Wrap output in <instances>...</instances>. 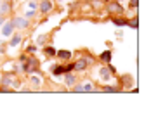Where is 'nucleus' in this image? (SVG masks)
<instances>
[{"label":"nucleus","mask_w":151,"mask_h":121,"mask_svg":"<svg viewBox=\"0 0 151 121\" xmlns=\"http://www.w3.org/2000/svg\"><path fill=\"white\" fill-rule=\"evenodd\" d=\"M101 60H104V62H110V60H111V52H110V50H104V52L101 54Z\"/></svg>","instance_id":"nucleus-11"},{"label":"nucleus","mask_w":151,"mask_h":121,"mask_svg":"<svg viewBox=\"0 0 151 121\" xmlns=\"http://www.w3.org/2000/svg\"><path fill=\"white\" fill-rule=\"evenodd\" d=\"M137 4H139V0H130V7H134V9H136V7H137Z\"/></svg>","instance_id":"nucleus-27"},{"label":"nucleus","mask_w":151,"mask_h":121,"mask_svg":"<svg viewBox=\"0 0 151 121\" xmlns=\"http://www.w3.org/2000/svg\"><path fill=\"white\" fill-rule=\"evenodd\" d=\"M0 92H4V93H7V92H12V88H9V87H2V88H0Z\"/></svg>","instance_id":"nucleus-26"},{"label":"nucleus","mask_w":151,"mask_h":121,"mask_svg":"<svg viewBox=\"0 0 151 121\" xmlns=\"http://www.w3.org/2000/svg\"><path fill=\"white\" fill-rule=\"evenodd\" d=\"M4 23H5V19H4V17H0V26H2Z\"/></svg>","instance_id":"nucleus-31"},{"label":"nucleus","mask_w":151,"mask_h":121,"mask_svg":"<svg viewBox=\"0 0 151 121\" xmlns=\"http://www.w3.org/2000/svg\"><path fill=\"white\" fill-rule=\"evenodd\" d=\"M130 26H132V28H137V17H134L132 21H130Z\"/></svg>","instance_id":"nucleus-25"},{"label":"nucleus","mask_w":151,"mask_h":121,"mask_svg":"<svg viewBox=\"0 0 151 121\" xmlns=\"http://www.w3.org/2000/svg\"><path fill=\"white\" fill-rule=\"evenodd\" d=\"M9 11H11V5H9V4H5V2H4L2 5H0V12H2V14H4V12L7 14Z\"/></svg>","instance_id":"nucleus-17"},{"label":"nucleus","mask_w":151,"mask_h":121,"mask_svg":"<svg viewBox=\"0 0 151 121\" xmlns=\"http://www.w3.org/2000/svg\"><path fill=\"white\" fill-rule=\"evenodd\" d=\"M82 88H83V92H92V90H94V88H92V85H90V83H87V85H83V87H82Z\"/></svg>","instance_id":"nucleus-20"},{"label":"nucleus","mask_w":151,"mask_h":121,"mask_svg":"<svg viewBox=\"0 0 151 121\" xmlns=\"http://www.w3.org/2000/svg\"><path fill=\"white\" fill-rule=\"evenodd\" d=\"M12 26L14 28H26L28 26V21H26V19L25 17H16V19H12Z\"/></svg>","instance_id":"nucleus-3"},{"label":"nucleus","mask_w":151,"mask_h":121,"mask_svg":"<svg viewBox=\"0 0 151 121\" xmlns=\"http://www.w3.org/2000/svg\"><path fill=\"white\" fill-rule=\"evenodd\" d=\"M52 74H54V76L64 74V66H54V68H52Z\"/></svg>","instance_id":"nucleus-10"},{"label":"nucleus","mask_w":151,"mask_h":121,"mask_svg":"<svg viewBox=\"0 0 151 121\" xmlns=\"http://www.w3.org/2000/svg\"><path fill=\"white\" fill-rule=\"evenodd\" d=\"M12 30H14V26H12V23H7V24L4 26V30H2V31H4V35H5V36H9V35L12 33Z\"/></svg>","instance_id":"nucleus-13"},{"label":"nucleus","mask_w":151,"mask_h":121,"mask_svg":"<svg viewBox=\"0 0 151 121\" xmlns=\"http://www.w3.org/2000/svg\"><path fill=\"white\" fill-rule=\"evenodd\" d=\"M101 78L104 80V82H106V80H110V76H111V73H110V69H108V68H101Z\"/></svg>","instance_id":"nucleus-9"},{"label":"nucleus","mask_w":151,"mask_h":121,"mask_svg":"<svg viewBox=\"0 0 151 121\" xmlns=\"http://www.w3.org/2000/svg\"><path fill=\"white\" fill-rule=\"evenodd\" d=\"M26 64L33 69V71H38V60L35 59V57H30V59H26Z\"/></svg>","instance_id":"nucleus-6"},{"label":"nucleus","mask_w":151,"mask_h":121,"mask_svg":"<svg viewBox=\"0 0 151 121\" xmlns=\"http://www.w3.org/2000/svg\"><path fill=\"white\" fill-rule=\"evenodd\" d=\"M35 50H37V47H35V45H30V47L26 49V52H28V54H31V52H35Z\"/></svg>","instance_id":"nucleus-23"},{"label":"nucleus","mask_w":151,"mask_h":121,"mask_svg":"<svg viewBox=\"0 0 151 121\" xmlns=\"http://www.w3.org/2000/svg\"><path fill=\"white\" fill-rule=\"evenodd\" d=\"M104 92H110V93H115V92H118V88H116V87H104Z\"/></svg>","instance_id":"nucleus-19"},{"label":"nucleus","mask_w":151,"mask_h":121,"mask_svg":"<svg viewBox=\"0 0 151 121\" xmlns=\"http://www.w3.org/2000/svg\"><path fill=\"white\" fill-rule=\"evenodd\" d=\"M31 85H33L35 88H38V87H40V78H37V76H33V78H31Z\"/></svg>","instance_id":"nucleus-18"},{"label":"nucleus","mask_w":151,"mask_h":121,"mask_svg":"<svg viewBox=\"0 0 151 121\" xmlns=\"http://www.w3.org/2000/svg\"><path fill=\"white\" fill-rule=\"evenodd\" d=\"M92 59H87V57H83V59H80V60H76V62L73 64V69H76V71H85L87 69V66H89V62H90Z\"/></svg>","instance_id":"nucleus-2"},{"label":"nucleus","mask_w":151,"mask_h":121,"mask_svg":"<svg viewBox=\"0 0 151 121\" xmlns=\"http://www.w3.org/2000/svg\"><path fill=\"white\" fill-rule=\"evenodd\" d=\"M73 92H83V88L80 85H73Z\"/></svg>","instance_id":"nucleus-24"},{"label":"nucleus","mask_w":151,"mask_h":121,"mask_svg":"<svg viewBox=\"0 0 151 121\" xmlns=\"http://www.w3.org/2000/svg\"><path fill=\"white\" fill-rule=\"evenodd\" d=\"M73 71V64H68V66H64V73H70Z\"/></svg>","instance_id":"nucleus-22"},{"label":"nucleus","mask_w":151,"mask_h":121,"mask_svg":"<svg viewBox=\"0 0 151 121\" xmlns=\"http://www.w3.org/2000/svg\"><path fill=\"white\" fill-rule=\"evenodd\" d=\"M35 16V11H30V12H26V17H33Z\"/></svg>","instance_id":"nucleus-30"},{"label":"nucleus","mask_w":151,"mask_h":121,"mask_svg":"<svg viewBox=\"0 0 151 121\" xmlns=\"http://www.w3.org/2000/svg\"><path fill=\"white\" fill-rule=\"evenodd\" d=\"M64 83H66L68 87H73V85L76 83V78L71 74V71H70V73H66V80H64Z\"/></svg>","instance_id":"nucleus-5"},{"label":"nucleus","mask_w":151,"mask_h":121,"mask_svg":"<svg viewBox=\"0 0 151 121\" xmlns=\"http://www.w3.org/2000/svg\"><path fill=\"white\" fill-rule=\"evenodd\" d=\"M28 5H30V9H31V11H35V9H37V4H35V2H30Z\"/></svg>","instance_id":"nucleus-28"},{"label":"nucleus","mask_w":151,"mask_h":121,"mask_svg":"<svg viewBox=\"0 0 151 121\" xmlns=\"http://www.w3.org/2000/svg\"><path fill=\"white\" fill-rule=\"evenodd\" d=\"M106 12H110V14H116V16H120V14L123 12V9H122V5H120L118 2H108Z\"/></svg>","instance_id":"nucleus-1"},{"label":"nucleus","mask_w":151,"mask_h":121,"mask_svg":"<svg viewBox=\"0 0 151 121\" xmlns=\"http://www.w3.org/2000/svg\"><path fill=\"white\" fill-rule=\"evenodd\" d=\"M101 2H110V0H101Z\"/></svg>","instance_id":"nucleus-32"},{"label":"nucleus","mask_w":151,"mask_h":121,"mask_svg":"<svg viewBox=\"0 0 151 121\" xmlns=\"http://www.w3.org/2000/svg\"><path fill=\"white\" fill-rule=\"evenodd\" d=\"M45 55H47V57L56 55V49H54V47H45Z\"/></svg>","instance_id":"nucleus-16"},{"label":"nucleus","mask_w":151,"mask_h":121,"mask_svg":"<svg viewBox=\"0 0 151 121\" xmlns=\"http://www.w3.org/2000/svg\"><path fill=\"white\" fill-rule=\"evenodd\" d=\"M132 82H134L132 76H128V74H125V76L122 78V83H123L125 87H130V85H132Z\"/></svg>","instance_id":"nucleus-12"},{"label":"nucleus","mask_w":151,"mask_h":121,"mask_svg":"<svg viewBox=\"0 0 151 121\" xmlns=\"http://www.w3.org/2000/svg\"><path fill=\"white\" fill-rule=\"evenodd\" d=\"M49 11H52V2H49V0H44V2L40 4V12L47 14Z\"/></svg>","instance_id":"nucleus-4"},{"label":"nucleus","mask_w":151,"mask_h":121,"mask_svg":"<svg viewBox=\"0 0 151 121\" xmlns=\"http://www.w3.org/2000/svg\"><path fill=\"white\" fill-rule=\"evenodd\" d=\"M56 55H59V59H63V60H68L71 57V52L70 50H59V52H56Z\"/></svg>","instance_id":"nucleus-7"},{"label":"nucleus","mask_w":151,"mask_h":121,"mask_svg":"<svg viewBox=\"0 0 151 121\" xmlns=\"http://www.w3.org/2000/svg\"><path fill=\"white\" fill-rule=\"evenodd\" d=\"M19 43H21V36H19V35L12 36V40H11V45H12V47H16V45H19Z\"/></svg>","instance_id":"nucleus-15"},{"label":"nucleus","mask_w":151,"mask_h":121,"mask_svg":"<svg viewBox=\"0 0 151 121\" xmlns=\"http://www.w3.org/2000/svg\"><path fill=\"white\" fill-rule=\"evenodd\" d=\"M45 40H47V36H45V35H42V36L38 38V43H40V45H44V43H45Z\"/></svg>","instance_id":"nucleus-21"},{"label":"nucleus","mask_w":151,"mask_h":121,"mask_svg":"<svg viewBox=\"0 0 151 121\" xmlns=\"http://www.w3.org/2000/svg\"><path fill=\"white\" fill-rule=\"evenodd\" d=\"M12 82H14V80L9 76V74H5L4 76V80H2V83H4V87H9V85H12Z\"/></svg>","instance_id":"nucleus-14"},{"label":"nucleus","mask_w":151,"mask_h":121,"mask_svg":"<svg viewBox=\"0 0 151 121\" xmlns=\"http://www.w3.org/2000/svg\"><path fill=\"white\" fill-rule=\"evenodd\" d=\"M113 24L115 26H127L128 21H127V19H123V17H113Z\"/></svg>","instance_id":"nucleus-8"},{"label":"nucleus","mask_w":151,"mask_h":121,"mask_svg":"<svg viewBox=\"0 0 151 121\" xmlns=\"http://www.w3.org/2000/svg\"><path fill=\"white\" fill-rule=\"evenodd\" d=\"M108 69H110V73H111V74H115V73H116V69H115L113 66H108Z\"/></svg>","instance_id":"nucleus-29"}]
</instances>
